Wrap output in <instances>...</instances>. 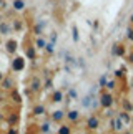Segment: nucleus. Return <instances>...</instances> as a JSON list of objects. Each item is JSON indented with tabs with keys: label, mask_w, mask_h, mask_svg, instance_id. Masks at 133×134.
<instances>
[{
	"label": "nucleus",
	"mask_w": 133,
	"mask_h": 134,
	"mask_svg": "<svg viewBox=\"0 0 133 134\" xmlns=\"http://www.w3.org/2000/svg\"><path fill=\"white\" fill-rule=\"evenodd\" d=\"M123 53V48L120 45H116V48H113V55H122Z\"/></svg>",
	"instance_id": "nucleus-15"
},
{
	"label": "nucleus",
	"mask_w": 133,
	"mask_h": 134,
	"mask_svg": "<svg viewBox=\"0 0 133 134\" xmlns=\"http://www.w3.org/2000/svg\"><path fill=\"white\" fill-rule=\"evenodd\" d=\"M106 86H108V89H113V88H115V83H113V81H110Z\"/></svg>",
	"instance_id": "nucleus-23"
},
{
	"label": "nucleus",
	"mask_w": 133,
	"mask_h": 134,
	"mask_svg": "<svg viewBox=\"0 0 133 134\" xmlns=\"http://www.w3.org/2000/svg\"><path fill=\"white\" fill-rule=\"evenodd\" d=\"M43 46H45V41H43L42 38H40V40H37V48H43Z\"/></svg>",
	"instance_id": "nucleus-18"
},
{
	"label": "nucleus",
	"mask_w": 133,
	"mask_h": 134,
	"mask_svg": "<svg viewBox=\"0 0 133 134\" xmlns=\"http://www.w3.org/2000/svg\"><path fill=\"white\" fill-rule=\"evenodd\" d=\"M53 101H55V103H58V101H62V91H57V93L53 94Z\"/></svg>",
	"instance_id": "nucleus-13"
},
{
	"label": "nucleus",
	"mask_w": 133,
	"mask_h": 134,
	"mask_svg": "<svg viewBox=\"0 0 133 134\" xmlns=\"http://www.w3.org/2000/svg\"><path fill=\"white\" fill-rule=\"evenodd\" d=\"M63 116H65V114H63V111H55V114H53V119H55V121H60Z\"/></svg>",
	"instance_id": "nucleus-10"
},
{
	"label": "nucleus",
	"mask_w": 133,
	"mask_h": 134,
	"mask_svg": "<svg viewBox=\"0 0 133 134\" xmlns=\"http://www.w3.org/2000/svg\"><path fill=\"white\" fill-rule=\"evenodd\" d=\"M68 94H70V98H72V99H73V98L77 99V91H75V89H70V93H68Z\"/></svg>",
	"instance_id": "nucleus-20"
},
{
	"label": "nucleus",
	"mask_w": 133,
	"mask_h": 134,
	"mask_svg": "<svg viewBox=\"0 0 133 134\" xmlns=\"http://www.w3.org/2000/svg\"><path fill=\"white\" fill-rule=\"evenodd\" d=\"M15 50H17V41H7V51L13 53Z\"/></svg>",
	"instance_id": "nucleus-7"
},
{
	"label": "nucleus",
	"mask_w": 133,
	"mask_h": 134,
	"mask_svg": "<svg viewBox=\"0 0 133 134\" xmlns=\"http://www.w3.org/2000/svg\"><path fill=\"white\" fill-rule=\"evenodd\" d=\"M2 78H3V74H2V73H0V81H2Z\"/></svg>",
	"instance_id": "nucleus-28"
},
{
	"label": "nucleus",
	"mask_w": 133,
	"mask_h": 134,
	"mask_svg": "<svg viewBox=\"0 0 133 134\" xmlns=\"http://www.w3.org/2000/svg\"><path fill=\"white\" fill-rule=\"evenodd\" d=\"M58 133H70V129H68L66 126H63V128H60V129H58Z\"/></svg>",
	"instance_id": "nucleus-21"
},
{
	"label": "nucleus",
	"mask_w": 133,
	"mask_h": 134,
	"mask_svg": "<svg viewBox=\"0 0 133 134\" xmlns=\"http://www.w3.org/2000/svg\"><path fill=\"white\" fill-rule=\"evenodd\" d=\"M105 83H106V78L101 76V78H100V86H105Z\"/></svg>",
	"instance_id": "nucleus-22"
},
{
	"label": "nucleus",
	"mask_w": 133,
	"mask_h": 134,
	"mask_svg": "<svg viewBox=\"0 0 133 134\" xmlns=\"http://www.w3.org/2000/svg\"><path fill=\"white\" fill-rule=\"evenodd\" d=\"M130 61H132V63H133V55H132V56H130Z\"/></svg>",
	"instance_id": "nucleus-27"
},
{
	"label": "nucleus",
	"mask_w": 133,
	"mask_h": 134,
	"mask_svg": "<svg viewBox=\"0 0 133 134\" xmlns=\"http://www.w3.org/2000/svg\"><path fill=\"white\" fill-rule=\"evenodd\" d=\"M2 88H5V89L12 88V79H5V81H3V86H2Z\"/></svg>",
	"instance_id": "nucleus-16"
},
{
	"label": "nucleus",
	"mask_w": 133,
	"mask_h": 134,
	"mask_svg": "<svg viewBox=\"0 0 133 134\" xmlns=\"http://www.w3.org/2000/svg\"><path fill=\"white\" fill-rule=\"evenodd\" d=\"M0 22H2V15H0Z\"/></svg>",
	"instance_id": "nucleus-30"
},
{
	"label": "nucleus",
	"mask_w": 133,
	"mask_h": 134,
	"mask_svg": "<svg viewBox=\"0 0 133 134\" xmlns=\"http://www.w3.org/2000/svg\"><path fill=\"white\" fill-rule=\"evenodd\" d=\"M68 119L70 121H77L78 119V111H68Z\"/></svg>",
	"instance_id": "nucleus-9"
},
{
	"label": "nucleus",
	"mask_w": 133,
	"mask_h": 134,
	"mask_svg": "<svg viewBox=\"0 0 133 134\" xmlns=\"http://www.w3.org/2000/svg\"><path fill=\"white\" fill-rule=\"evenodd\" d=\"M13 8H15L17 12H22V10L25 8V2H23V0H13Z\"/></svg>",
	"instance_id": "nucleus-5"
},
{
	"label": "nucleus",
	"mask_w": 133,
	"mask_h": 134,
	"mask_svg": "<svg viewBox=\"0 0 133 134\" xmlns=\"http://www.w3.org/2000/svg\"><path fill=\"white\" fill-rule=\"evenodd\" d=\"M98 118H95V116H92V118H88V121H87V126L90 128V129H97L98 128Z\"/></svg>",
	"instance_id": "nucleus-3"
},
{
	"label": "nucleus",
	"mask_w": 133,
	"mask_h": 134,
	"mask_svg": "<svg viewBox=\"0 0 133 134\" xmlns=\"http://www.w3.org/2000/svg\"><path fill=\"white\" fill-rule=\"evenodd\" d=\"M0 5H3V2H2V0H0Z\"/></svg>",
	"instance_id": "nucleus-29"
},
{
	"label": "nucleus",
	"mask_w": 133,
	"mask_h": 134,
	"mask_svg": "<svg viewBox=\"0 0 133 134\" xmlns=\"http://www.w3.org/2000/svg\"><path fill=\"white\" fill-rule=\"evenodd\" d=\"M32 89L33 91H38V89H40V81H38V79H33L32 81Z\"/></svg>",
	"instance_id": "nucleus-11"
},
{
	"label": "nucleus",
	"mask_w": 133,
	"mask_h": 134,
	"mask_svg": "<svg viewBox=\"0 0 133 134\" xmlns=\"http://www.w3.org/2000/svg\"><path fill=\"white\" fill-rule=\"evenodd\" d=\"M10 32H12L10 25H8V23H2V22H0V33H2V35H8Z\"/></svg>",
	"instance_id": "nucleus-6"
},
{
	"label": "nucleus",
	"mask_w": 133,
	"mask_h": 134,
	"mask_svg": "<svg viewBox=\"0 0 133 134\" xmlns=\"http://www.w3.org/2000/svg\"><path fill=\"white\" fill-rule=\"evenodd\" d=\"M42 131H50V124H43V128H42Z\"/></svg>",
	"instance_id": "nucleus-24"
},
{
	"label": "nucleus",
	"mask_w": 133,
	"mask_h": 134,
	"mask_svg": "<svg viewBox=\"0 0 133 134\" xmlns=\"http://www.w3.org/2000/svg\"><path fill=\"white\" fill-rule=\"evenodd\" d=\"M127 36H128V38H133V30H127Z\"/></svg>",
	"instance_id": "nucleus-25"
},
{
	"label": "nucleus",
	"mask_w": 133,
	"mask_h": 134,
	"mask_svg": "<svg viewBox=\"0 0 133 134\" xmlns=\"http://www.w3.org/2000/svg\"><path fill=\"white\" fill-rule=\"evenodd\" d=\"M73 40L75 41L78 40V30H77V27H73Z\"/></svg>",
	"instance_id": "nucleus-19"
},
{
	"label": "nucleus",
	"mask_w": 133,
	"mask_h": 134,
	"mask_svg": "<svg viewBox=\"0 0 133 134\" xmlns=\"http://www.w3.org/2000/svg\"><path fill=\"white\" fill-rule=\"evenodd\" d=\"M111 129H115V131H122V121H120V118H116V119H111Z\"/></svg>",
	"instance_id": "nucleus-4"
},
{
	"label": "nucleus",
	"mask_w": 133,
	"mask_h": 134,
	"mask_svg": "<svg viewBox=\"0 0 133 134\" xmlns=\"http://www.w3.org/2000/svg\"><path fill=\"white\" fill-rule=\"evenodd\" d=\"M120 119H122L125 124H128V123H130V116H127L125 113H122V114H120Z\"/></svg>",
	"instance_id": "nucleus-12"
},
{
	"label": "nucleus",
	"mask_w": 133,
	"mask_h": 134,
	"mask_svg": "<svg viewBox=\"0 0 133 134\" xmlns=\"http://www.w3.org/2000/svg\"><path fill=\"white\" fill-rule=\"evenodd\" d=\"M33 113H35V114H42V113H43V106H37V108L33 109Z\"/></svg>",
	"instance_id": "nucleus-17"
},
{
	"label": "nucleus",
	"mask_w": 133,
	"mask_h": 134,
	"mask_svg": "<svg viewBox=\"0 0 133 134\" xmlns=\"http://www.w3.org/2000/svg\"><path fill=\"white\" fill-rule=\"evenodd\" d=\"M45 50H47L48 53H52V51H53V41H50V43H45Z\"/></svg>",
	"instance_id": "nucleus-14"
},
{
	"label": "nucleus",
	"mask_w": 133,
	"mask_h": 134,
	"mask_svg": "<svg viewBox=\"0 0 133 134\" xmlns=\"http://www.w3.org/2000/svg\"><path fill=\"white\" fill-rule=\"evenodd\" d=\"M92 99H93V96H92V94H87V96L83 98V101H82V103H83V106H85V108H88V106L92 104Z\"/></svg>",
	"instance_id": "nucleus-8"
},
{
	"label": "nucleus",
	"mask_w": 133,
	"mask_h": 134,
	"mask_svg": "<svg viewBox=\"0 0 133 134\" xmlns=\"http://www.w3.org/2000/svg\"><path fill=\"white\" fill-rule=\"evenodd\" d=\"M100 103H101V106H105V108H110V106L113 104V99H111V96H110V94H101V98H100Z\"/></svg>",
	"instance_id": "nucleus-1"
},
{
	"label": "nucleus",
	"mask_w": 133,
	"mask_h": 134,
	"mask_svg": "<svg viewBox=\"0 0 133 134\" xmlns=\"http://www.w3.org/2000/svg\"><path fill=\"white\" fill-rule=\"evenodd\" d=\"M23 66H25V61H23V58H15V60H13V65H12V68H13L15 71H20V69H23Z\"/></svg>",
	"instance_id": "nucleus-2"
},
{
	"label": "nucleus",
	"mask_w": 133,
	"mask_h": 134,
	"mask_svg": "<svg viewBox=\"0 0 133 134\" xmlns=\"http://www.w3.org/2000/svg\"><path fill=\"white\" fill-rule=\"evenodd\" d=\"M45 88H52V81H47L45 83Z\"/></svg>",
	"instance_id": "nucleus-26"
}]
</instances>
